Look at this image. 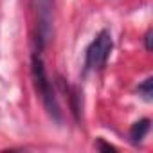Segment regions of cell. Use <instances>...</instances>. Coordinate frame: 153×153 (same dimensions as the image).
I'll return each instance as SVG.
<instances>
[{
  "label": "cell",
  "instance_id": "obj_6",
  "mask_svg": "<svg viewBox=\"0 0 153 153\" xmlns=\"http://www.w3.org/2000/svg\"><path fill=\"white\" fill-rule=\"evenodd\" d=\"M144 40H146V49H148V51H151V31H148V33H146Z\"/></svg>",
  "mask_w": 153,
  "mask_h": 153
},
{
  "label": "cell",
  "instance_id": "obj_4",
  "mask_svg": "<svg viewBox=\"0 0 153 153\" xmlns=\"http://www.w3.org/2000/svg\"><path fill=\"white\" fill-rule=\"evenodd\" d=\"M148 131H149V119H140V121H137V123L131 126V130H130V139H131V142H140V140L146 137Z\"/></svg>",
  "mask_w": 153,
  "mask_h": 153
},
{
  "label": "cell",
  "instance_id": "obj_1",
  "mask_svg": "<svg viewBox=\"0 0 153 153\" xmlns=\"http://www.w3.org/2000/svg\"><path fill=\"white\" fill-rule=\"evenodd\" d=\"M33 78H34L36 90L42 94V99H43L49 114L54 115L59 121V108H58V103H56V97H54V92H52V85H51V81L47 78L43 61H42V58L38 54L33 56Z\"/></svg>",
  "mask_w": 153,
  "mask_h": 153
},
{
  "label": "cell",
  "instance_id": "obj_3",
  "mask_svg": "<svg viewBox=\"0 0 153 153\" xmlns=\"http://www.w3.org/2000/svg\"><path fill=\"white\" fill-rule=\"evenodd\" d=\"M38 22H40V40L42 45L51 34V0H38Z\"/></svg>",
  "mask_w": 153,
  "mask_h": 153
},
{
  "label": "cell",
  "instance_id": "obj_2",
  "mask_svg": "<svg viewBox=\"0 0 153 153\" xmlns=\"http://www.w3.org/2000/svg\"><path fill=\"white\" fill-rule=\"evenodd\" d=\"M112 34L108 31H101L96 40L90 43L87 49V58H85V68L87 70H99L106 65L110 52H112Z\"/></svg>",
  "mask_w": 153,
  "mask_h": 153
},
{
  "label": "cell",
  "instance_id": "obj_5",
  "mask_svg": "<svg viewBox=\"0 0 153 153\" xmlns=\"http://www.w3.org/2000/svg\"><path fill=\"white\" fill-rule=\"evenodd\" d=\"M139 94H142V97L146 101H151V96H153V79L148 78L142 85H139Z\"/></svg>",
  "mask_w": 153,
  "mask_h": 153
}]
</instances>
